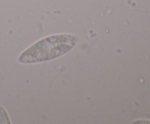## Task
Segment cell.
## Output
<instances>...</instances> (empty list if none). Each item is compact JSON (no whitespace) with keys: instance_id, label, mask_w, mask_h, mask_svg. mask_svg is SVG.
Wrapping results in <instances>:
<instances>
[{"instance_id":"1","label":"cell","mask_w":150,"mask_h":124,"mask_svg":"<svg viewBox=\"0 0 150 124\" xmlns=\"http://www.w3.org/2000/svg\"><path fill=\"white\" fill-rule=\"evenodd\" d=\"M79 40L77 36L68 34L46 36L24 50L18 57V62L29 64L51 61L71 50Z\"/></svg>"},{"instance_id":"2","label":"cell","mask_w":150,"mask_h":124,"mask_svg":"<svg viewBox=\"0 0 150 124\" xmlns=\"http://www.w3.org/2000/svg\"><path fill=\"white\" fill-rule=\"evenodd\" d=\"M10 124V119L5 108L2 106H0V124Z\"/></svg>"}]
</instances>
